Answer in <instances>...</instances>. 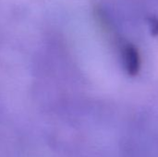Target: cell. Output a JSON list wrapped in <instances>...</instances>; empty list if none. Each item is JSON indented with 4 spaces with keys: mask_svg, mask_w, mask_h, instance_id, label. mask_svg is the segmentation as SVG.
Returning <instances> with one entry per match:
<instances>
[{
    "mask_svg": "<svg viewBox=\"0 0 158 157\" xmlns=\"http://www.w3.org/2000/svg\"><path fill=\"white\" fill-rule=\"evenodd\" d=\"M122 63L126 72L130 76H136L142 67L141 56L138 49L132 44H126L121 51Z\"/></svg>",
    "mask_w": 158,
    "mask_h": 157,
    "instance_id": "6da1fadb",
    "label": "cell"
},
{
    "mask_svg": "<svg viewBox=\"0 0 158 157\" xmlns=\"http://www.w3.org/2000/svg\"><path fill=\"white\" fill-rule=\"evenodd\" d=\"M149 28L151 31V33L154 36L158 35V19L156 17L149 19Z\"/></svg>",
    "mask_w": 158,
    "mask_h": 157,
    "instance_id": "7a4b0ae2",
    "label": "cell"
}]
</instances>
